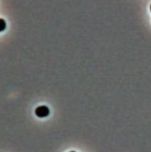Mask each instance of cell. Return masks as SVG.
<instances>
[{"label":"cell","mask_w":151,"mask_h":152,"mask_svg":"<svg viewBox=\"0 0 151 152\" xmlns=\"http://www.w3.org/2000/svg\"><path fill=\"white\" fill-rule=\"evenodd\" d=\"M35 114L39 118L47 117L50 114V110L47 106L42 105V106H39L35 109Z\"/></svg>","instance_id":"cell-1"},{"label":"cell","mask_w":151,"mask_h":152,"mask_svg":"<svg viewBox=\"0 0 151 152\" xmlns=\"http://www.w3.org/2000/svg\"><path fill=\"white\" fill-rule=\"evenodd\" d=\"M5 28H6V22L5 19H0V32L5 31Z\"/></svg>","instance_id":"cell-2"},{"label":"cell","mask_w":151,"mask_h":152,"mask_svg":"<svg viewBox=\"0 0 151 152\" xmlns=\"http://www.w3.org/2000/svg\"><path fill=\"white\" fill-rule=\"evenodd\" d=\"M150 11H151V5H150Z\"/></svg>","instance_id":"cell-3"},{"label":"cell","mask_w":151,"mask_h":152,"mask_svg":"<svg viewBox=\"0 0 151 152\" xmlns=\"http://www.w3.org/2000/svg\"><path fill=\"white\" fill-rule=\"evenodd\" d=\"M71 152H75V151H71Z\"/></svg>","instance_id":"cell-4"}]
</instances>
